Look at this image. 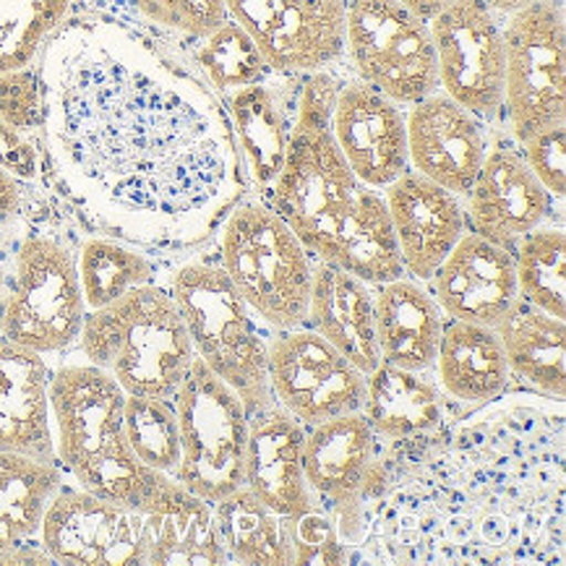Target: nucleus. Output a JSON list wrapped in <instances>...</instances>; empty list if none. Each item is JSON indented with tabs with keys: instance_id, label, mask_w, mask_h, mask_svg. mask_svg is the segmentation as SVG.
<instances>
[{
	"instance_id": "obj_43",
	"label": "nucleus",
	"mask_w": 566,
	"mask_h": 566,
	"mask_svg": "<svg viewBox=\"0 0 566 566\" xmlns=\"http://www.w3.org/2000/svg\"><path fill=\"white\" fill-rule=\"evenodd\" d=\"M24 184L0 168V238L11 235L24 222Z\"/></svg>"
},
{
	"instance_id": "obj_37",
	"label": "nucleus",
	"mask_w": 566,
	"mask_h": 566,
	"mask_svg": "<svg viewBox=\"0 0 566 566\" xmlns=\"http://www.w3.org/2000/svg\"><path fill=\"white\" fill-rule=\"evenodd\" d=\"M199 42L196 65L214 92L232 94L243 86L264 82L270 65H266L251 34L232 19Z\"/></svg>"
},
{
	"instance_id": "obj_38",
	"label": "nucleus",
	"mask_w": 566,
	"mask_h": 566,
	"mask_svg": "<svg viewBox=\"0 0 566 566\" xmlns=\"http://www.w3.org/2000/svg\"><path fill=\"white\" fill-rule=\"evenodd\" d=\"M290 551H293V566L318 564L337 566L347 564V548L339 541L337 525L329 512L311 506V510L287 517Z\"/></svg>"
},
{
	"instance_id": "obj_23",
	"label": "nucleus",
	"mask_w": 566,
	"mask_h": 566,
	"mask_svg": "<svg viewBox=\"0 0 566 566\" xmlns=\"http://www.w3.org/2000/svg\"><path fill=\"white\" fill-rule=\"evenodd\" d=\"M303 447L306 428L277 402L249 410L243 485L285 520L314 506L303 473Z\"/></svg>"
},
{
	"instance_id": "obj_21",
	"label": "nucleus",
	"mask_w": 566,
	"mask_h": 566,
	"mask_svg": "<svg viewBox=\"0 0 566 566\" xmlns=\"http://www.w3.org/2000/svg\"><path fill=\"white\" fill-rule=\"evenodd\" d=\"M136 510L142 514L144 566L228 564L212 504L172 475L157 473Z\"/></svg>"
},
{
	"instance_id": "obj_29",
	"label": "nucleus",
	"mask_w": 566,
	"mask_h": 566,
	"mask_svg": "<svg viewBox=\"0 0 566 566\" xmlns=\"http://www.w3.org/2000/svg\"><path fill=\"white\" fill-rule=\"evenodd\" d=\"M363 416L374 437L381 441H402L433 431L444 423V405L437 384L426 374L405 371L381 363L366 376Z\"/></svg>"
},
{
	"instance_id": "obj_20",
	"label": "nucleus",
	"mask_w": 566,
	"mask_h": 566,
	"mask_svg": "<svg viewBox=\"0 0 566 566\" xmlns=\"http://www.w3.org/2000/svg\"><path fill=\"white\" fill-rule=\"evenodd\" d=\"M384 201L405 274L431 282L441 261L468 230L460 196L408 170L384 188Z\"/></svg>"
},
{
	"instance_id": "obj_45",
	"label": "nucleus",
	"mask_w": 566,
	"mask_h": 566,
	"mask_svg": "<svg viewBox=\"0 0 566 566\" xmlns=\"http://www.w3.org/2000/svg\"><path fill=\"white\" fill-rule=\"evenodd\" d=\"M483 3L499 13H514V11L525 9V6H530V3H538V0H483Z\"/></svg>"
},
{
	"instance_id": "obj_22",
	"label": "nucleus",
	"mask_w": 566,
	"mask_h": 566,
	"mask_svg": "<svg viewBox=\"0 0 566 566\" xmlns=\"http://www.w3.org/2000/svg\"><path fill=\"white\" fill-rule=\"evenodd\" d=\"M433 297L447 318L496 326L517 301L514 253L464 230L433 272Z\"/></svg>"
},
{
	"instance_id": "obj_47",
	"label": "nucleus",
	"mask_w": 566,
	"mask_h": 566,
	"mask_svg": "<svg viewBox=\"0 0 566 566\" xmlns=\"http://www.w3.org/2000/svg\"><path fill=\"white\" fill-rule=\"evenodd\" d=\"M3 290H6V264L0 261V301H3Z\"/></svg>"
},
{
	"instance_id": "obj_26",
	"label": "nucleus",
	"mask_w": 566,
	"mask_h": 566,
	"mask_svg": "<svg viewBox=\"0 0 566 566\" xmlns=\"http://www.w3.org/2000/svg\"><path fill=\"white\" fill-rule=\"evenodd\" d=\"M306 324L366 376L381 366L374 329V290L355 274L316 261Z\"/></svg>"
},
{
	"instance_id": "obj_13",
	"label": "nucleus",
	"mask_w": 566,
	"mask_h": 566,
	"mask_svg": "<svg viewBox=\"0 0 566 566\" xmlns=\"http://www.w3.org/2000/svg\"><path fill=\"white\" fill-rule=\"evenodd\" d=\"M270 391L303 428L358 412L366 374L308 326L277 332L270 339Z\"/></svg>"
},
{
	"instance_id": "obj_42",
	"label": "nucleus",
	"mask_w": 566,
	"mask_h": 566,
	"mask_svg": "<svg viewBox=\"0 0 566 566\" xmlns=\"http://www.w3.org/2000/svg\"><path fill=\"white\" fill-rule=\"evenodd\" d=\"M0 168L19 184H34L42 172V151L32 136L0 120Z\"/></svg>"
},
{
	"instance_id": "obj_5",
	"label": "nucleus",
	"mask_w": 566,
	"mask_h": 566,
	"mask_svg": "<svg viewBox=\"0 0 566 566\" xmlns=\"http://www.w3.org/2000/svg\"><path fill=\"white\" fill-rule=\"evenodd\" d=\"M78 353L111 374L126 395L170 399L196 358L168 287H134L111 306L86 311Z\"/></svg>"
},
{
	"instance_id": "obj_4",
	"label": "nucleus",
	"mask_w": 566,
	"mask_h": 566,
	"mask_svg": "<svg viewBox=\"0 0 566 566\" xmlns=\"http://www.w3.org/2000/svg\"><path fill=\"white\" fill-rule=\"evenodd\" d=\"M123 405L126 391L90 360H65L53 368L50 410L57 468L84 491L136 510L157 470H149L130 452Z\"/></svg>"
},
{
	"instance_id": "obj_32",
	"label": "nucleus",
	"mask_w": 566,
	"mask_h": 566,
	"mask_svg": "<svg viewBox=\"0 0 566 566\" xmlns=\"http://www.w3.org/2000/svg\"><path fill=\"white\" fill-rule=\"evenodd\" d=\"M61 485L63 470L55 462L0 452V556L38 538L42 514Z\"/></svg>"
},
{
	"instance_id": "obj_41",
	"label": "nucleus",
	"mask_w": 566,
	"mask_h": 566,
	"mask_svg": "<svg viewBox=\"0 0 566 566\" xmlns=\"http://www.w3.org/2000/svg\"><path fill=\"white\" fill-rule=\"evenodd\" d=\"M522 159L551 199H564L566 191V128L564 123L548 126L522 142Z\"/></svg>"
},
{
	"instance_id": "obj_14",
	"label": "nucleus",
	"mask_w": 566,
	"mask_h": 566,
	"mask_svg": "<svg viewBox=\"0 0 566 566\" xmlns=\"http://www.w3.org/2000/svg\"><path fill=\"white\" fill-rule=\"evenodd\" d=\"M55 564L144 566L142 514L82 485H61L50 499L38 533Z\"/></svg>"
},
{
	"instance_id": "obj_46",
	"label": "nucleus",
	"mask_w": 566,
	"mask_h": 566,
	"mask_svg": "<svg viewBox=\"0 0 566 566\" xmlns=\"http://www.w3.org/2000/svg\"><path fill=\"white\" fill-rule=\"evenodd\" d=\"M130 3H134V9H136V11L144 13V11H149L151 6L157 3V0H130Z\"/></svg>"
},
{
	"instance_id": "obj_19",
	"label": "nucleus",
	"mask_w": 566,
	"mask_h": 566,
	"mask_svg": "<svg viewBox=\"0 0 566 566\" xmlns=\"http://www.w3.org/2000/svg\"><path fill=\"white\" fill-rule=\"evenodd\" d=\"M464 199L470 230L506 251L517 249L527 232L546 222L554 201L527 168L522 151L510 144L489 147Z\"/></svg>"
},
{
	"instance_id": "obj_17",
	"label": "nucleus",
	"mask_w": 566,
	"mask_h": 566,
	"mask_svg": "<svg viewBox=\"0 0 566 566\" xmlns=\"http://www.w3.org/2000/svg\"><path fill=\"white\" fill-rule=\"evenodd\" d=\"M329 126L355 176L376 191L410 170L402 107L360 78L337 90Z\"/></svg>"
},
{
	"instance_id": "obj_10",
	"label": "nucleus",
	"mask_w": 566,
	"mask_h": 566,
	"mask_svg": "<svg viewBox=\"0 0 566 566\" xmlns=\"http://www.w3.org/2000/svg\"><path fill=\"white\" fill-rule=\"evenodd\" d=\"M345 50L355 74L399 107L439 92V65L428 21L397 0H347Z\"/></svg>"
},
{
	"instance_id": "obj_3",
	"label": "nucleus",
	"mask_w": 566,
	"mask_h": 566,
	"mask_svg": "<svg viewBox=\"0 0 566 566\" xmlns=\"http://www.w3.org/2000/svg\"><path fill=\"white\" fill-rule=\"evenodd\" d=\"M337 90L324 71L303 86L285 165L270 191L272 209L316 261L379 285L402 277V259L384 193L355 176L332 136Z\"/></svg>"
},
{
	"instance_id": "obj_16",
	"label": "nucleus",
	"mask_w": 566,
	"mask_h": 566,
	"mask_svg": "<svg viewBox=\"0 0 566 566\" xmlns=\"http://www.w3.org/2000/svg\"><path fill=\"white\" fill-rule=\"evenodd\" d=\"M376 444L379 439L360 410L306 428L303 473L308 491L314 506L332 514L347 554L360 535V493Z\"/></svg>"
},
{
	"instance_id": "obj_15",
	"label": "nucleus",
	"mask_w": 566,
	"mask_h": 566,
	"mask_svg": "<svg viewBox=\"0 0 566 566\" xmlns=\"http://www.w3.org/2000/svg\"><path fill=\"white\" fill-rule=\"evenodd\" d=\"M224 6L272 71L316 74L345 53L347 0H224Z\"/></svg>"
},
{
	"instance_id": "obj_48",
	"label": "nucleus",
	"mask_w": 566,
	"mask_h": 566,
	"mask_svg": "<svg viewBox=\"0 0 566 566\" xmlns=\"http://www.w3.org/2000/svg\"><path fill=\"white\" fill-rule=\"evenodd\" d=\"M90 3H94V0H90Z\"/></svg>"
},
{
	"instance_id": "obj_30",
	"label": "nucleus",
	"mask_w": 566,
	"mask_h": 566,
	"mask_svg": "<svg viewBox=\"0 0 566 566\" xmlns=\"http://www.w3.org/2000/svg\"><path fill=\"white\" fill-rule=\"evenodd\" d=\"M228 115L235 142H241L245 168L261 191H272L287 157L293 123L280 94L256 82L232 92L228 99Z\"/></svg>"
},
{
	"instance_id": "obj_27",
	"label": "nucleus",
	"mask_w": 566,
	"mask_h": 566,
	"mask_svg": "<svg viewBox=\"0 0 566 566\" xmlns=\"http://www.w3.org/2000/svg\"><path fill=\"white\" fill-rule=\"evenodd\" d=\"M433 371L441 389L468 408L502 397L512 379L496 329L457 318L444 322Z\"/></svg>"
},
{
	"instance_id": "obj_2",
	"label": "nucleus",
	"mask_w": 566,
	"mask_h": 566,
	"mask_svg": "<svg viewBox=\"0 0 566 566\" xmlns=\"http://www.w3.org/2000/svg\"><path fill=\"white\" fill-rule=\"evenodd\" d=\"M350 562L562 564L564 399L496 397L391 441L360 493Z\"/></svg>"
},
{
	"instance_id": "obj_6",
	"label": "nucleus",
	"mask_w": 566,
	"mask_h": 566,
	"mask_svg": "<svg viewBox=\"0 0 566 566\" xmlns=\"http://www.w3.org/2000/svg\"><path fill=\"white\" fill-rule=\"evenodd\" d=\"M170 295L184 316L193 353L228 384L249 410L274 402L270 391V339L220 264L186 261L170 277Z\"/></svg>"
},
{
	"instance_id": "obj_39",
	"label": "nucleus",
	"mask_w": 566,
	"mask_h": 566,
	"mask_svg": "<svg viewBox=\"0 0 566 566\" xmlns=\"http://www.w3.org/2000/svg\"><path fill=\"white\" fill-rule=\"evenodd\" d=\"M142 17L151 24L176 29L193 40H207L209 34H214L230 21L224 0H157Z\"/></svg>"
},
{
	"instance_id": "obj_33",
	"label": "nucleus",
	"mask_w": 566,
	"mask_h": 566,
	"mask_svg": "<svg viewBox=\"0 0 566 566\" xmlns=\"http://www.w3.org/2000/svg\"><path fill=\"white\" fill-rule=\"evenodd\" d=\"M76 272L86 311L111 306L134 287L155 280L147 251L107 235L86 238L76 251Z\"/></svg>"
},
{
	"instance_id": "obj_11",
	"label": "nucleus",
	"mask_w": 566,
	"mask_h": 566,
	"mask_svg": "<svg viewBox=\"0 0 566 566\" xmlns=\"http://www.w3.org/2000/svg\"><path fill=\"white\" fill-rule=\"evenodd\" d=\"M504 53V113L522 144L566 118V38L558 0H538L510 13Z\"/></svg>"
},
{
	"instance_id": "obj_44",
	"label": "nucleus",
	"mask_w": 566,
	"mask_h": 566,
	"mask_svg": "<svg viewBox=\"0 0 566 566\" xmlns=\"http://www.w3.org/2000/svg\"><path fill=\"white\" fill-rule=\"evenodd\" d=\"M399 6H405L410 13H416L418 19L423 21H431L437 13H441L447 9V6H452L454 0H397Z\"/></svg>"
},
{
	"instance_id": "obj_1",
	"label": "nucleus",
	"mask_w": 566,
	"mask_h": 566,
	"mask_svg": "<svg viewBox=\"0 0 566 566\" xmlns=\"http://www.w3.org/2000/svg\"><path fill=\"white\" fill-rule=\"evenodd\" d=\"M42 163L94 235L147 253L207 243L241 205L228 107L149 34L103 13L69 19L38 61Z\"/></svg>"
},
{
	"instance_id": "obj_36",
	"label": "nucleus",
	"mask_w": 566,
	"mask_h": 566,
	"mask_svg": "<svg viewBox=\"0 0 566 566\" xmlns=\"http://www.w3.org/2000/svg\"><path fill=\"white\" fill-rule=\"evenodd\" d=\"M123 426L136 460L157 473L176 475L180 462L178 418L172 399L126 395Z\"/></svg>"
},
{
	"instance_id": "obj_35",
	"label": "nucleus",
	"mask_w": 566,
	"mask_h": 566,
	"mask_svg": "<svg viewBox=\"0 0 566 566\" xmlns=\"http://www.w3.org/2000/svg\"><path fill=\"white\" fill-rule=\"evenodd\" d=\"M71 11L74 0H0V74L38 63Z\"/></svg>"
},
{
	"instance_id": "obj_25",
	"label": "nucleus",
	"mask_w": 566,
	"mask_h": 566,
	"mask_svg": "<svg viewBox=\"0 0 566 566\" xmlns=\"http://www.w3.org/2000/svg\"><path fill=\"white\" fill-rule=\"evenodd\" d=\"M444 311L418 280L402 277L374 287V329L381 363L405 371H433L444 332Z\"/></svg>"
},
{
	"instance_id": "obj_31",
	"label": "nucleus",
	"mask_w": 566,
	"mask_h": 566,
	"mask_svg": "<svg viewBox=\"0 0 566 566\" xmlns=\"http://www.w3.org/2000/svg\"><path fill=\"white\" fill-rule=\"evenodd\" d=\"M228 564L293 566L287 520L241 485L212 504Z\"/></svg>"
},
{
	"instance_id": "obj_7",
	"label": "nucleus",
	"mask_w": 566,
	"mask_h": 566,
	"mask_svg": "<svg viewBox=\"0 0 566 566\" xmlns=\"http://www.w3.org/2000/svg\"><path fill=\"white\" fill-rule=\"evenodd\" d=\"M314 256L270 205H238L222 222L220 266L274 332L306 326Z\"/></svg>"
},
{
	"instance_id": "obj_28",
	"label": "nucleus",
	"mask_w": 566,
	"mask_h": 566,
	"mask_svg": "<svg viewBox=\"0 0 566 566\" xmlns=\"http://www.w3.org/2000/svg\"><path fill=\"white\" fill-rule=\"evenodd\" d=\"M502 339L510 371L541 395L564 399L566 395V332L556 318L533 303L517 301L493 326Z\"/></svg>"
},
{
	"instance_id": "obj_24",
	"label": "nucleus",
	"mask_w": 566,
	"mask_h": 566,
	"mask_svg": "<svg viewBox=\"0 0 566 566\" xmlns=\"http://www.w3.org/2000/svg\"><path fill=\"white\" fill-rule=\"evenodd\" d=\"M50 379L48 355L0 337V452L55 462Z\"/></svg>"
},
{
	"instance_id": "obj_34",
	"label": "nucleus",
	"mask_w": 566,
	"mask_h": 566,
	"mask_svg": "<svg viewBox=\"0 0 566 566\" xmlns=\"http://www.w3.org/2000/svg\"><path fill=\"white\" fill-rule=\"evenodd\" d=\"M514 272L522 301L546 314L566 316V238L562 228H535L517 243Z\"/></svg>"
},
{
	"instance_id": "obj_18",
	"label": "nucleus",
	"mask_w": 566,
	"mask_h": 566,
	"mask_svg": "<svg viewBox=\"0 0 566 566\" xmlns=\"http://www.w3.org/2000/svg\"><path fill=\"white\" fill-rule=\"evenodd\" d=\"M405 128L410 170L460 199L468 196L489 151L481 118L439 90L410 105Z\"/></svg>"
},
{
	"instance_id": "obj_9",
	"label": "nucleus",
	"mask_w": 566,
	"mask_h": 566,
	"mask_svg": "<svg viewBox=\"0 0 566 566\" xmlns=\"http://www.w3.org/2000/svg\"><path fill=\"white\" fill-rule=\"evenodd\" d=\"M170 399L180 437V462L172 478L209 504L220 502L243 485L249 408L199 358Z\"/></svg>"
},
{
	"instance_id": "obj_12",
	"label": "nucleus",
	"mask_w": 566,
	"mask_h": 566,
	"mask_svg": "<svg viewBox=\"0 0 566 566\" xmlns=\"http://www.w3.org/2000/svg\"><path fill=\"white\" fill-rule=\"evenodd\" d=\"M439 65V90L475 118L504 113V27L483 0H454L428 21Z\"/></svg>"
},
{
	"instance_id": "obj_40",
	"label": "nucleus",
	"mask_w": 566,
	"mask_h": 566,
	"mask_svg": "<svg viewBox=\"0 0 566 566\" xmlns=\"http://www.w3.org/2000/svg\"><path fill=\"white\" fill-rule=\"evenodd\" d=\"M0 120L29 136L40 134L42 94L38 65L0 74Z\"/></svg>"
},
{
	"instance_id": "obj_8",
	"label": "nucleus",
	"mask_w": 566,
	"mask_h": 566,
	"mask_svg": "<svg viewBox=\"0 0 566 566\" xmlns=\"http://www.w3.org/2000/svg\"><path fill=\"white\" fill-rule=\"evenodd\" d=\"M86 316L76 253L50 230L21 232L0 301V337L42 355L78 343Z\"/></svg>"
}]
</instances>
